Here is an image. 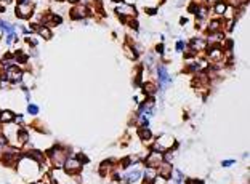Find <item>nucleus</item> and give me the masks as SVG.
Here are the masks:
<instances>
[{
	"label": "nucleus",
	"mask_w": 250,
	"mask_h": 184,
	"mask_svg": "<svg viewBox=\"0 0 250 184\" xmlns=\"http://www.w3.org/2000/svg\"><path fill=\"white\" fill-rule=\"evenodd\" d=\"M144 88H146L148 91H149V93H152V91L156 90V86H154L152 83H146V85H144Z\"/></svg>",
	"instance_id": "6ab92c4d"
},
{
	"label": "nucleus",
	"mask_w": 250,
	"mask_h": 184,
	"mask_svg": "<svg viewBox=\"0 0 250 184\" xmlns=\"http://www.w3.org/2000/svg\"><path fill=\"white\" fill-rule=\"evenodd\" d=\"M144 175H146V178H148V179L151 181V179H154V178L157 176V170H154V168H148Z\"/></svg>",
	"instance_id": "9d476101"
},
{
	"label": "nucleus",
	"mask_w": 250,
	"mask_h": 184,
	"mask_svg": "<svg viewBox=\"0 0 250 184\" xmlns=\"http://www.w3.org/2000/svg\"><path fill=\"white\" fill-rule=\"evenodd\" d=\"M72 15H74V18H84L85 16V8H84V7H82V8H80V7H77V8L72 11Z\"/></svg>",
	"instance_id": "9b49d317"
},
{
	"label": "nucleus",
	"mask_w": 250,
	"mask_h": 184,
	"mask_svg": "<svg viewBox=\"0 0 250 184\" xmlns=\"http://www.w3.org/2000/svg\"><path fill=\"white\" fill-rule=\"evenodd\" d=\"M116 2H117V0H116Z\"/></svg>",
	"instance_id": "a878e982"
},
{
	"label": "nucleus",
	"mask_w": 250,
	"mask_h": 184,
	"mask_svg": "<svg viewBox=\"0 0 250 184\" xmlns=\"http://www.w3.org/2000/svg\"><path fill=\"white\" fill-rule=\"evenodd\" d=\"M31 11H32V5H29V3H19L18 5V8H16V13H18V16L19 18H29V15H31Z\"/></svg>",
	"instance_id": "f03ea898"
},
{
	"label": "nucleus",
	"mask_w": 250,
	"mask_h": 184,
	"mask_svg": "<svg viewBox=\"0 0 250 184\" xmlns=\"http://www.w3.org/2000/svg\"><path fill=\"white\" fill-rule=\"evenodd\" d=\"M117 13H128L130 16H132V15H135V8H133V7H128V5H125V7L117 8Z\"/></svg>",
	"instance_id": "1a4fd4ad"
},
{
	"label": "nucleus",
	"mask_w": 250,
	"mask_h": 184,
	"mask_svg": "<svg viewBox=\"0 0 250 184\" xmlns=\"http://www.w3.org/2000/svg\"><path fill=\"white\" fill-rule=\"evenodd\" d=\"M27 110H29V114H37V112H39V107L34 106V104H31V106L27 107Z\"/></svg>",
	"instance_id": "a211bd4d"
},
{
	"label": "nucleus",
	"mask_w": 250,
	"mask_h": 184,
	"mask_svg": "<svg viewBox=\"0 0 250 184\" xmlns=\"http://www.w3.org/2000/svg\"><path fill=\"white\" fill-rule=\"evenodd\" d=\"M21 77H23V72L16 67H8L7 69V74H5V78H8L11 82H19Z\"/></svg>",
	"instance_id": "f257e3e1"
},
{
	"label": "nucleus",
	"mask_w": 250,
	"mask_h": 184,
	"mask_svg": "<svg viewBox=\"0 0 250 184\" xmlns=\"http://www.w3.org/2000/svg\"><path fill=\"white\" fill-rule=\"evenodd\" d=\"M140 136H141L143 139H148L151 136V133H149V130H148V128H141V130H140Z\"/></svg>",
	"instance_id": "4468645a"
},
{
	"label": "nucleus",
	"mask_w": 250,
	"mask_h": 184,
	"mask_svg": "<svg viewBox=\"0 0 250 184\" xmlns=\"http://www.w3.org/2000/svg\"><path fill=\"white\" fill-rule=\"evenodd\" d=\"M159 175H160L162 178H168V176H170V165L168 163L162 165L160 170H159Z\"/></svg>",
	"instance_id": "6e6552de"
},
{
	"label": "nucleus",
	"mask_w": 250,
	"mask_h": 184,
	"mask_svg": "<svg viewBox=\"0 0 250 184\" xmlns=\"http://www.w3.org/2000/svg\"><path fill=\"white\" fill-rule=\"evenodd\" d=\"M218 26H220V24H218L217 21H215V23H212V26H210V29H212V31H217V27H218Z\"/></svg>",
	"instance_id": "412c9836"
},
{
	"label": "nucleus",
	"mask_w": 250,
	"mask_h": 184,
	"mask_svg": "<svg viewBox=\"0 0 250 184\" xmlns=\"http://www.w3.org/2000/svg\"><path fill=\"white\" fill-rule=\"evenodd\" d=\"M140 176H141V173H140V171H130V173H127V175L124 176V179L127 181V183H133V181H136Z\"/></svg>",
	"instance_id": "423d86ee"
},
{
	"label": "nucleus",
	"mask_w": 250,
	"mask_h": 184,
	"mask_svg": "<svg viewBox=\"0 0 250 184\" xmlns=\"http://www.w3.org/2000/svg\"><path fill=\"white\" fill-rule=\"evenodd\" d=\"M2 27L5 29V32L8 34V35H10V34H13V27H11L10 24H7V23H2Z\"/></svg>",
	"instance_id": "dca6fc26"
},
{
	"label": "nucleus",
	"mask_w": 250,
	"mask_h": 184,
	"mask_svg": "<svg viewBox=\"0 0 250 184\" xmlns=\"http://www.w3.org/2000/svg\"><path fill=\"white\" fill-rule=\"evenodd\" d=\"M193 46H194L196 50H201V48H204L205 45L202 43V40H194V42H193Z\"/></svg>",
	"instance_id": "f3484780"
},
{
	"label": "nucleus",
	"mask_w": 250,
	"mask_h": 184,
	"mask_svg": "<svg viewBox=\"0 0 250 184\" xmlns=\"http://www.w3.org/2000/svg\"><path fill=\"white\" fill-rule=\"evenodd\" d=\"M8 2H11V0H0V3H8Z\"/></svg>",
	"instance_id": "b1692460"
},
{
	"label": "nucleus",
	"mask_w": 250,
	"mask_h": 184,
	"mask_svg": "<svg viewBox=\"0 0 250 184\" xmlns=\"http://www.w3.org/2000/svg\"><path fill=\"white\" fill-rule=\"evenodd\" d=\"M215 11H217L218 15H223V13L226 11V5L225 3H218L217 7H215Z\"/></svg>",
	"instance_id": "ddd939ff"
},
{
	"label": "nucleus",
	"mask_w": 250,
	"mask_h": 184,
	"mask_svg": "<svg viewBox=\"0 0 250 184\" xmlns=\"http://www.w3.org/2000/svg\"><path fill=\"white\" fill-rule=\"evenodd\" d=\"M231 163H233V160H226V162H223V165H225V167H229Z\"/></svg>",
	"instance_id": "5701e85b"
},
{
	"label": "nucleus",
	"mask_w": 250,
	"mask_h": 184,
	"mask_svg": "<svg viewBox=\"0 0 250 184\" xmlns=\"http://www.w3.org/2000/svg\"><path fill=\"white\" fill-rule=\"evenodd\" d=\"M64 167H66V170H69V171H76V170L80 168V162H79L77 159H72V157H71V159H68L64 162Z\"/></svg>",
	"instance_id": "20e7f679"
},
{
	"label": "nucleus",
	"mask_w": 250,
	"mask_h": 184,
	"mask_svg": "<svg viewBox=\"0 0 250 184\" xmlns=\"http://www.w3.org/2000/svg\"><path fill=\"white\" fill-rule=\"evenodd\" d=\"M157 72H159V80H160V85H167V83H168V80H170V77H168V74H167L165 67L159 66Z\"/></svg>",
	"instance_id": "39448f33"
},
{
	"label": "nucleus",
	"mask_w": 250,
	"mask_h": 184,
	"mask_svg": "<svg viewBox=\"0 0 250 184\" xmlns=\"http://www.w3.org/2000/svg\"><path fill=\"white\" fill-rule=\"evenodd\" d=\"M21 3H24V0H21Z\"/></svg>",
	"instance_id": "393cba45"
},
{
	"label": "nucleus",
	"mask_w": 250,
	"mask_h": 184,
	"mask_svg": "<svg viewBox=\"0 0 250 184\" xmlns=\"http://www.w3.org/2000/svg\"><path fill=\"white\" fill-rule=\"evenodd\" d=\"M160 162H162V157H160V154H156V152H152L148 159H146V163H148V167H157V165H160Z\"/></svg>",
	"instance_id": "7ed1b4c3"
},
{
	"label": "nucleus",
	"mask_w": 250,
	"mask_h": 184,
	"mask_svg": "<svg viewBox=\"0 0 250 184\" xmlns=\"http://www.w3.org/2000/svg\"><path fill=\"white\" fill-rule=\"evenodd\" d=\"M183 48H184V43H183V42H178V45H176V50H178V51H181Z\"/></svg>",
	"instance_id": "aec40b11"
},
{
	"label": "nucleus",
	"mask_w": 250,
	"mask_h": 184,
	"mask_svg": "<svg viewBox=\"0 0 250 184\" xmlns=\"http://www.w3.org/2000/svg\"><path fill=\"white\" fill-rule=\"evenodd\" d=\"M39 34H40L43 39H50L51 37V34H50V31L47 27H40V31H39Z\"/></svg>",
	"instance_id": "f8f14e48"
},
{
	"label": "nucleus",
	"mask_w": 250,
	"mask_h": 184,
	"mask_svg": "<svg viewBox=\"0 0 250 184\" xmlns=\"http://www.w3.org/2000/svg\"><path fill=\"white\" fill-rule=\"evenodd\" d=\"M18 138H19L21 143H26V141H27V133H26L24 130H21V131H19V135H18Z\"/></svg>",
	"instance_id": "2eb2a0df"
},
{
	"label": "nucleus",
	"mask_w": 250,
	"mask_h": 184,
	"mask_svg": "<svg viewBox=\"0 0 250 184\" xmlns=\"http://www.w3.org/2000/svg\"><path fill=\"white\" fill-rule=\"evenodd\" d=\"M3 146H5V139H3V138H0V151L3 149Z\"/></svg>",
	"instance_id": "4be33fe9"
},
{
	"label": "nucleus",
	"mask_w": 250,
	"mask_h": 184,
	"mask_svg": "<svg viewBox=\"0 0 250 184\" xmlns=\"http://www.w3.org/2000/svg\"><path fill=\"white\" fill-rule=\"evenodd\" d=\"M13 117H15V115H13V112H10V110H3V112L0 114V120H2L3 123H7V122H11V120H13Z\"/></svg>",
	"instance_id": "0eeeda50"
}]
</instances>
